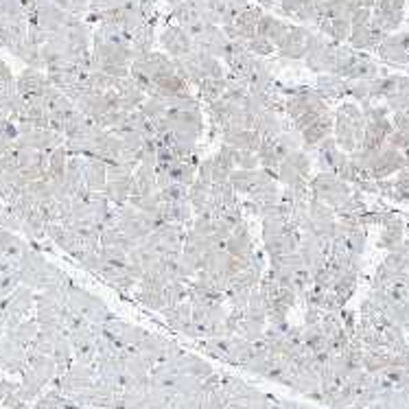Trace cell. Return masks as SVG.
Returning a JSON list of instances; mask_svg holds the SVG:
<instances>
[{"mask_svg":"<svg viewBox=\"0 0 409 409\" xmlns=\"http://www.w3.org/2000/svg\"><path fill=\"white\" fill-rule=\"evenodd\" d=\"M330 134H333V117L326 112L313 125L306 127L300 136H302V145L304 147H319L326 138H330Z\"/></svg>","mask_w":409,"mask_h":409,"instance_id":"cell-1","label":"cell"},{"mask_svg":"<svg viewBox=\"0 0 409 409\" xmlns=\"http://www.w3.org/2000/svg\"><path fill=\"white\" fill-rule=\"evenodd\" d=\"M388 103L396 112H405L409 108V92H394V94H390Z\"/></svg>","mask_w":409,"mask_h":409,"instance_id":"cell-2","label":"cell"}]
</instances>
